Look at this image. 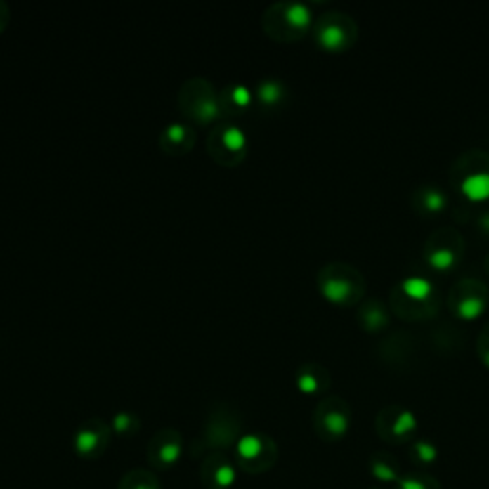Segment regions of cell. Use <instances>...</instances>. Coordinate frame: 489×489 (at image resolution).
Here are the masks:
<instances>
[{
  "label": "cell",
  "instance_id": "cell-1",
  "mask_svg": "<svg viewBox=\"0 0 489 489\" xmlns=\"http://www.w3.org/2000/svg\"><path fill=\"white\" fill-rule=\"evenodd\" d=\"M178 105L188 121L197 124H209L222 119L220 92H216L212 82L204 77H191L183 82L178 92Z\"/></svg>",
  "mask_w": 489,
  "mask_h": 489
},
{
  "label": "cell",
  "instance_id": "cell-2",
  "mask_svg": "<svg viewBox=\"0 0 489 489\" xmlns=\"http://www.w3.org/2000/svg\"><path fill=\"white\" fill-rule=\"evenodd\" d=\"M209 155L222 167H237L249 151V140L237 122L218 121L207 138Z\"/></svg>",
  "mask_w": 489,
  "mask_h": 489
},
{
  "label": "cell",
  "instance_id": "cell-3",
  "mask_svg": "<svg viewBox=\"0 0 489 489\" xmlns=\"http://www.w3.org/2000/svg\"><path fill=\"white\" fill-rule=\"evenodd\" d=\"M312 10L304 2H279L268 8L264 14L266 33L272 37H291L304 33L312 25Z\"/></svg>",
  "mask_w": 489,
  "mask_h": 489
},
{
  "label": "cell",
  "instance_id": "cell-4",
  "mask_svg": "<svg viewBox=\"0 0 489 489\" xmlns=\"http://www.w3.org/2000/svg\"><path fill=\"white\" fill-rule=\"evenodd\" d=\"M195 130L185 122H170L159 134V145L169 155H182L193 148Z\"/></svg>",
  "mask_w": 489,
  "mask_h": 489
},
{
  "label": "cell",
  "instance_id": "cell-5",
  "mask_svg": "<svg viewBox=\"0 0 489 489\" xmlns=\"http://www.w3.org/2000/svg\"><path fill=\"white\" fill-rule=\"evenodd\" d=\"M109 440V428L103 421L92 419L86 424H82L81 430L77 432L75 445L81 455H98L102 453L105 443Z\"/></svg>",
  "mask_w": 489,
  "mask_h": 489
},
{
  "label": "cell",
  "instance_id": "cell-6",
  "mask_svg": "<svg viewBox=\"0 0 489 489\" xmlns=\"http://www.w3.org/2000/svg\"><path fill=\"white\" fill-rule=\"evenodd\" d=\"M254 94L244 82H231L228 89L220 92V103H222V115L235 117L244 113L251 107Z\"/></svg>",
  "mask_w": 489,
  "mask_h": 489
},
{
  "label": "cell",
  "instance_id": "cell-7",
  "mask_svg": "<svg viewBox=\"0 0 489 489\" xmlns=\"http://www.w3.org/2000/svg\"><path fill=\"white\" fill-rule=\"evenodd\" d=\"M318 428L329 440H340L350 430V415L340 408L320 409L318 415Z\"/></svg>",
  "mask_w": 489,
  "mask_h": 489
},
{
  "label": "cell",
  "instance_id": "cell-8",
  "mask_svg": "<svg viewBox=\"0 0 489 489\" xmlns=\"http://www.w3.org/2000/svg\"><path fill=\"white\" fill-rule=\"evenodd\" d=\"M180 449H182L180 434L174 432V430H163L153 438V442L150 445V457L151 461L170 464V462L178 459Z\"/></svg>",
  "mask_w": 489,
  "mask_h": 489
},
{
  "label": "cell",
  "instance_id": "cell-9",
  "mask_svg": "<svg viewBox=\"0 0 489 489\" xmlns=\"http://www.w3.org/2000/svg\"><path fill=\"white\" fill-rule=\"evenodd\" d=\"M237 451H239V457L243 459L244 464H251V462H256L260 461V459H264L268 464H272L273 459H268V455L275 457V448H273V443L270 442L268 438H264V436H256V434L241 438V440H239Z\"/></svg>",
  "mask_w": 489,
  "mask_h": 489
},
{
  "label": "cell",
  "instance_id": "cell-10",
  "mask_svg": "<svg viewBox=\"0 0 489 489\" xmlns=\"http://www.w3.org/2000/svg\"><path fill=\"white\" fill-rule=\"evenodd\" d=\"M417 424H419V422H417V417H415L413 411L400 409V411L394 415V419L390 421V424H388L386 436H384V438H388L390 442L394 443L408 442L409 438L415 434Z\"/></svg>",
  "mask_w": 489,
  "mask_h": 489
},
{
  "label": "cell",
  "instance_id": "cell-11",
  "mask_svg": "<svg viewBox=\"0 0 489 489\" xmlns=\"http://www.w3.org/2000/svg\"><path fill=\"white\" fill-rule=\"evenodd\" d=\"M369 474L373 476L377 482L384 483H398L400 480V464L392 455H386V453H374L371 459H369Z\"/></svg>",
  "mask_w": 489,
  "mask_h": 489
},
{
  "label": "cell",
  "instance_id": "cell-12",
  "mask_svg": "<svg viewBox=\"0 0 489 489\" xmlns=\"http://www.w3.org/2000/svg\"><path fill=\"white\" fill-rule=\"evenodd\" d=\"M315 39L320 42V46L329 52H337L348 44V33L344 31L342 25H339L337 21H325L321 23L318 31H315Z\"/></svg>",
  "mask_w": 489,
  "mask_h": 489
},
{
  "label": "cell",
  "instance_id": "cell-13",
  "mask_svg": "<svg viewBox=\"0 0 489 489\" xmlns=\"http://www.w3.org/2000/svg\"><path fill=\"white\" fill-rule=\"evenodd\" d=\"M256 100H259L264 107H275L279 103L283 102V98L287 94V89L283 82L279 79H273V77H266L259 82L256 86Z\"/></svg>",
  "mask_w": 489,
  "mask_h": 489
},
{
  "label": "cell",
  "instance_id": "cell-14",
  "mask_svg": "<svg viewBox=\"0 0 489 489\" xmlns=\"http://www.w3.org/2000/svg\"><path fill=\"white\" fill-rule=\"evenodd\" d=\"M462 195L474 203H482L489 199V172H474L469 174L461 183Z\"/></svg>",
  "mask_w": 489,
  "mask_h": 489
},
{
  "label": "cell",
  "instance_id": "cell-15",
  "mask_svg": "<svg viewBox=\"0 0 489 489\" xmlns=\"http://www.w3.org/2000/svg\"><path fill=\"white\" fill-rule=\"evenodd\" d=\"M321 294L325 296V300L333 302V304H344L350 299V294H352V285L344 278L325 275V278L321 279Z\"/></svg>",
  "mask_w": 489,
  "mask_h": 489
},
{
  "label": "cell",
  "instance_id": "cell-16",
  "mask_svg": "<svg viewBox=\"0 0 489 489\" xmlns=\"http://www.w3.org/2000/svg\"><path fill=\"white\" fill-rule=\"evenodd\" d=\"M396 489H442V485L428 472H409L398 480Z\"/></svg>",
  "mask_w": 489,
  "mask_h": 489
},
{
  "label": "cell",
  "instance_id": "cell-17",
  "mask_svg": "<svg viewBox=\"0 0 489 489\" xmlns=\"http://www.w3.org/2000/svg\"><path fill=\"white\" fill-rule=\"evenodd\" d=\"M401 291L411 300H426L432 294V283L424 278H408L401 283Z\"/></svg>",
  "mask_w": 489,
  "mask_h": 489
},
{
  "label": "cell",
  "instance_id": "cell-18",
  "mask_svg": "<svg viewBox=\"0 0 489 489\" xmlns=\"http://www.w3.org/2000/svg\"><path fill=\"white\" fill-rule=\"evenodd\" d=\"M411 459H413L419 467H430V464H434L436 459H438V449H436L434 443L419 440V442H415L413 448H411Z\"/></svg>",
  "mask_w": 489,
  "mask_h": 489
},
{
  "label": "cell",
  "instance_id": "cell-19",
  "mask_svg": "<svg viewBox=\"0 0 489 489\" xmlns=\"http://www.w3.org/2000/svg\"><path fill=\"white\" fill-rule=\"evenodd\" d=\"M483 312H485V302H483V299H478V296H467L457 306V313L464 321L478 320Z\"/></svg>",
  "mask_w": 489,
  "mask_h": 489
},
{
  "label": "cell",
  "instance_id": "cell-20",
  "mask_svg": "<svg viewBox=\"0 0 489 489\" xmlns=\"http://www.w3.org/2000/svg\"><path fill=\"white\" fill-rule=\"evenodd\" d=\"M428 264L432 266L438 272H445L449 268H453L455 264V252L448 249V247H442V249H436L428 254Z\"/></svg>",
  "mask_w": 489,
  "mask_h": 489
},
{
  "label": "cell",
  "instance_id": "cell-21",
  "mask_svg": "<svg viewBox=\"0 0 489 489\" xmlns=\"http://www.w3.org/2000/svg\"><path fill=\"white\" fill-rule=\"evenodd\" d=\"M296 386L304 394H315L321 386L320 377L313 373L312 367H302L300 373L296 374Z\"/></svg>",
  "mask_w": 489,
  "mask_h": 489
},
{
  "label": "cell",
  "instance_id": "cell-22",
  "mask_svg": "<svg viewBox=\"0 0 489 489\" xmlns=\"http://www.w3.org/2000/svg\"><path fill=\"white\" fill-rule=\"evenodd\" d=\"M448 204V199L440 190H428L424 193V207H426L430 212H440L445 209Z\"/></svg>",
  "mask_w": 489,
  "mask_h": 489
},
{
  "label": "cell",
  "instance_id": "cell-23",
  "mask_svg": "<svg viewBox=\"0 0 489 489\" xmlns=\"http://www.w3.org/2000/svg\"><path fill=\"white\" fill-rule=\"evenodd\" d=\"M113 428H115L117 432H121V434H124V432H134L138 428V419L132 413H124V411H122V413L115 415Z\"/></svg>",
  "mask_w": 489,
  "mask_h": 489
},
{
  "label": "cell",
  "instance_id": "cell-24",
  "mask_svg": "<svg viewBox=\"0 0 489 489\" xmlns=\"http://www.w3.org/2000/svg\"><path fill=\"white\" fill-rule=\"evenodd\" d=\"M386 323V315L381 310H369L365 313V325L367 329H379Z\"/></svg>",
  "mask_w": 489,
  "mask_h": 489
},
{
  "label": "cell",
  "instance_id": "cell-25",
  "mask_svg": "<svg viewBox=\"0 0 489 489\" xmlns=\"http://www.w3.org/2000/svg\"><path fill=\"white\" fill-rule=\"evenodd\" d=\"M8 20H10V10H8L6 4L0 0V31L6 27Z\"/></svg>",
  "mask_w": 489,
  "mask_h": 489
},
{
  "label": "cell",
  "instance_id": "cell-26",
  "mask_svg": "<svg viewBox=\"0 0 489 489\" xmlns=\"http://www.w3.org/2000/svg\"><path fill=\"white\" fill-rule=\"evenodd\" d=\"M480 226H482V228L485 231H489V212H488V214H483V216L480 218Z\"/></svg>",
  "mask_w": 489,
  "mask_h": 489
},
{
  "label": "cell",
  "instance_id": "cell-27",
  "mask_svg": "<svg viewBox=\"0 0 489 489\" xmlns=\"http://www.w3.org/2000/svg\"><path fill=\"white\" fill-rule=\"evenodd\" d=\"M483 363H485V365L489 367V350L485 353H483Z\"/></svg>",
  "mask_w": 489,
  "mask_h": 489
}]
</instances>
